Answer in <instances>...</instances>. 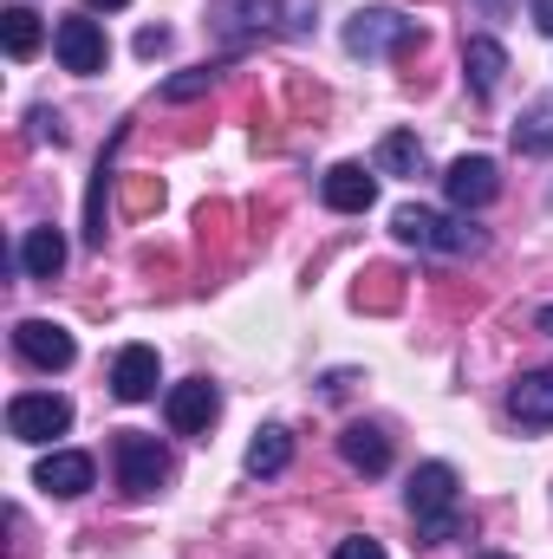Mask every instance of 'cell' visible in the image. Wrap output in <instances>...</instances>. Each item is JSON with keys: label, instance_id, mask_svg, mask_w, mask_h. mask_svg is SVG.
I'll use <instances>...</instances> for the list:
<instances>
[{"label": "cell", "instance_id": "17", "mask_svg": "<svg viewBox=\"0 0 553 559\" xmlns=\"http://www.w3.org/2000/svg\"><path fill=\"white\" fill-rule=\"evenodd\" d=\"M286 462H293V436H286L280 423H268V429L248 442V475H261V481H268V475H280Z\"/></svg>", "mask_w": 553, "mask_h": 559}, {"label": "cell", "instance_id": "16", "mask_svg": "<svg viewBox=\"0 0 553 559\" xmlns=\"http://www.w3.org/2000/svg\"><path fill=\"white\" fill-rule=\"evenodd\" d=\"M20 267L33 280H52L66 267V235L59 228H26V241H20Z\"/></svg>", "mask_w": 553, "mask_h": 559}, {"label": "cell", "instance_id": "10", "mask_svg": "<svg viewBox=\"0 0 553 559\" xmlns=\"http://www.w3.org/2000/svg\"><path fill=\"white\" fill-rule=\"evenodd\" d=\"M319 195H326V209H339V215H365V209L378 202V176H372L365 163H332L326 182H319Z\"/></svg>", "mask_w": 553, "mask_h": 559}, {"label": "cell", "instance_id": "2", "mask_svg": "<svg viewBox=\"0 0 553 559\" xmlns=\"http://www.w3.org/2000/svg\"><path fill=\"white\" fill-rule=\"evenodd\" d=\"M398 241L404 248H423V254H482V228L462 222V215H436V209H398L391 215Z\"/></svg>", "mask_w": 553, "mask_h": 559}, {"label": "cell", "instance_id": "11", "mask_svg": "<svg viewBox=\"0 0 553 559\" xmlns=\"http://www.w3.org/2000/svg\"><path fill=\"white\" fill-rule=\"evenodd\" d=\"M92 455H79V449H52L39 468H33V481L46 488V495H59V501H72V495H85L92 488Z\"/></svg>", "mask_w": 553, "mask_h": 559}, {"label": "cell", "instance_id": "18", "mask_svg": "<svg viewBox=\"0 0 553 559\" xmlns=\"http://www.w3.org/2000/svg\"><path fill=\"white\" fill-rule=\"evenodd\" d=\"M515 150H521V156H553V98H541V105L521 111V124H515Z\"/></svg>", "mask_w": 553, "mask_h": 559}, {"label": "cell", "instance_id": "26", "mask_svg": "<svg viewBox=\"0 0 553 559\" xmlns=\"http://www.w3.org/2000/svg\"><path fill=\"white\" fill-rule=\"evenodd\" d=\"M33 138H39V143H66V131H59V118H52V111H33Z\"/></svg>", "mask_w": 553, "mask_h": 559}, {"label": "cell", "instance_id": "1", "mask_svg": "<svg viewBox=\"0 0 553 559\" xmlns=\"http://www.w3.org/2000/svg\"><path fill=\"white\" fill-rule=\"evenodd\" d=\"M404 501H411V521H416L423 547H449V540L469 534V521L456 508V468L449 462H423L411 475V488H404Z\"/></svg>", "mask_w": 553, "mask_h": 559}, {"label": "cell", "instance_id": "30", "mask_svg": "<svg viewBox=\"0 0 553 559\" xmlns=\"http://www.w3.org/2000/svg\"><path fill=\"white\" fill-rule=\"evenodd\" d=\"M541 332H548V338H553V306H548V312H541Z\"/></svg>", "mask_w": 553, "mask_h": 559}, {"label": "cell", "instance_id": "3", "mask_svg": "<svg viewBox=\"0 0 553 559\" xmlns=\"http://www.w3.org/2000/svg\"><path fill=\"white\" fill-rule=\"evenodd\" d=\"M411 46H423V26L404 20L398 7H365V13H352V20H345V52H352V59L411 52Z\"/></svg>", "mask_w": 553, "mask_h": 559}, {"label": "cell", "instance_id": "31", "mask_svg": "<svg viewBox=\"0 0 553 559\" xmlns=\"http://www.w3.org/2000/svg\"><path fill=\"white\" fill-rule=\"evenodd\" d=\"M548 209H553V189H548Z\"/></svg>", "mask_w": 553, "mask_h": 559}, {"label": "cell", "instance_id": "7", "mask_svg": "<svg viewBox=\"0 0 553 559\" xmlns=\"http://www.w3.org/2000/svg\"><path fill=\"white\" fill-rule=\"evenodd\" d=\"M13 352H20L26 365H39V371H66V365L79 358L72 332L52 325V319H20V325H13Z\"/></svg>", "mask_w": 553, "mask_h": 559}, {"label": "cell", "instance_id": "14", "mask_svg": "<svg viewBox=\"0 0 553 559\" xmlns=\"http://www.w3.org/2000/svg\"><path fill=\"white\" fill-rule=\"evenodd\" d=\"M339 455L358 468V475H385L391 468V436L378 423H345L339 429Z\"/></svg>", "mask_w": 553, "mask_h": 559}, {"label": "cell", "instance_id": "29", "mask_svg": "<svg viewBox=\"0 0 553 559\" xmlns=\"http://www.w3.org/2000/svg\"><path fill=\"white\" fill-rule=\"evenodd\" d=\"M85 7H105V13H118V7H131V0H85Z\"/></svg>", "mask_w": 553, "mask_h": 559}, {"label": "cell", "instance_id": "28", "mask_svg": "<svg viewBox=\"0 0 553 559\" xmlns=\"http://www.w3.org/2000/svg\"><path fill=\"white\" fill-rule=\"evenodd\" d=\"M475 7H482V13H515L521 0H475Z\"/></svg>", "mask_w": 553, "mask_h": 559}, {"label": "cell", "instance_id": "25", "mask_svg": "<svg viewBox=\"0 0 553 559\" xmlns=\"http://www.w3.org/2000/svg\"><path fill=\"white\" fill-rule=\"evenodd\" d=\"M138 52H143V59L169 52V26H143V33H138Z\"/></svg>", "mask_w": 553, "mask_h": 559}, {"label": "cell", "instance_id": "15", "mask_svg": "<svg viewBox=\"0 0 553 559\" xmlns=\"http://www.w3.org/2000/svg\"><path fill=\"white\" fill-rule=\"evenodd\" d=\"M111 391H118L125 404L156 397V352H150V345H125V352H118V365H111Z\"/></svg>", "mask_w": 553, "mask_h": 559}, {"label": "cell", "instance_id": "13", "mask_svg": "<svg viewBox=\"0 0 553 559\" xmlns=\"http://www.w3.org/2000/svg\"><path fill=\"white\" fill-rule=\"evenodd\" d=\"M502 72H508V52H502V39H462V79H469V92L475 98H495L502 92Z\"/></svg>", "mask_w": 553, "mask_h": 559}, {"label": "cell", "instance_id": "12", "mask_svg": "<svg viewBox=\"0 0 553 559\" xmlns=\"http://www.w3.org/2000/svg\"><path fill=\"white\" fill-rule=\"evenodd\" d=\"M508 417L521 429H553V365L528 371L515 391H508Z\"/></svg>", "mask_w": 553, "mask_h": 559}, {"label": "cell", "instance_id": "21", "mask_svg": "<svg viewBox=\"0 0 553 559\" xmlns=\"http://www.w3.org/2000/svg\"><path fill=\"white\" fill-rule=\"evenodd\" d=\"M352 299L385 312V306H398V299H404V274H398V267H372V274L358 280V293H352Z\"/></svg>", "mask_w": 553, "mask_h": 559}, {"label": "cell", "instance_id": "4", "mask_svg": "<svg viewBox=\"0 0 553 559\" xmlns=\"http://www.w3.org/2000/svg\"><path fill=\"white\" fill-rule=\"evenodd\" d=\"M111 455H118V488H125L131 501H150V495L169 481V455H163V442H156V436L125 429V436L111 442Z\"/></svg>", "mask_w": 553, "mask_h": 559}, {"label": "cell", "instance_id": "5", "mask_svg": "<svg viewBox=\"0 0 553 559\" xmlns=\"http://www.w3.org/2000/svg\"><path fill=\"white\" fill-rule=\"evenodd\" d=\"M66 429H72V404L52 397V391H20V397L7 404V436H13V442H52V436H66Z\"/></svg>", "mask_w": 553, "mask_h": 559}, {"label": "cell", "instance_id": "9", "mask_svg": "<svg viewBox=\"0 0 553 559\" xmlns=\"http://www.w3.org/2000/svg\"><path fill=\"white\" fill-rule=\"evenodd\" d=\"M443 195H449L456 209H489V202L502 195V169H495L489 156H462V163H449Z\"/></svg>", "mask_w": 553, "mask_h": 559}, {"label": "cell", "instance_id": "8", "mask_svg": "<svg viewBox=\"0 0 553 559\" xmlns=\"http://www.w3.org/2000/svg\"><path fill=\"white\" fill-rule=\"evenodd\" d=\"M163 417L176 436H209V423L222 417V391L209 384V378H189V384H176L169 397H163Z\"/></svg>", "mask_w": 553, "mask_h": 559}, {"label": "cell", "instance_id": "27", "mask_svg": "<svg viewBox=\"0 0 553 559\" xmlns=\"http://www.w3.org/2000/svg\"><path fill=\"white\" fill-rule=\"evenodd\" d=\"M534 26H541V33H553V0H534Z\"/></svg>", "mask_w": 553, "mask_h": 559}, {"label": "cell", "instance_id": "19", "mask_svg": "<svg viewBox=\"0 0 553 559\" xmlns=\"http://www.w3.org/2000/svg\"><path fill=\"white\" fill-rule=\"evenodd\" d=\"M0 39H7V52H13V59H33V52H39V39H46V26H39L26 7H7V13H0Z\"/></svg>", "mask_w": 553, "mask_h": 559}, {"label": "cell", "instance_id": "6", "mask_svg": "<svg viewBox=\"0 0 553 559\" xmlns=\"http://www.w3.org/2000/svg\"><path fill=\"white\" fill-rule=\"evenodd\" d=\"M52 52H59V66L66 72H79V79H92V72H105V26L98 20H85V13H72V20H59L52 26Z\"/></svg>", "mask_w": 553, "mask_h": 559}, {"label": "cell", "instance_id": "24", "mask_svg": "<svg viewBox=\"0 0 553 559\" xmlns=\"http://www.w3.org/2000/svg\"><path fill=\"white\" fill-rule=\"evenodd\" d=\"M332 559H385V547H378L372 534H352V540H339V554Z\"/></svg>", "mask_w": 553, "mask_h": 559}, {"label": "cell", "instance_id": "20", "mask_svg": "<svg viewBox=\"0 0 553 559\" xmlns=\"http://www.w3.org/2000/svg\"><path fill=\"white\" fill-rule=\"evenodd\" d=\"M378 169L385 176H423V143L411 131H391V138L378 143Z\"/></svg>", "mask_w": 553, "mask_h": 559}, {"label": "cell", "instance_id": "23", "mask_svg": "<svg viewBox=\"0 0 553 559\" xmlns=\"http://www.w3.org/2000/svg\"><path fill=\"white\" fill-rule=\"evenodd\" d=\"M125 209H131V215L163 209V182H156V176H131V182H125Z\"/></svg>", "mask_w": 553, "mask_h": 559}, {"label": "cell", "instance_id": "22", "mask_svg": "<svg viewBox=\"0 0 553 559\" xmlns=\"http://www.w3.org/2000/svg\"><path fill=\"white\" fill-rule=\"evenodd\" d=\"M209 85H215V72H209V66H196V72H176V79L163 85V105H189V98H202Z\"/></svg>", "mask_w": 553, "mask_h": 559}]
</instances>
